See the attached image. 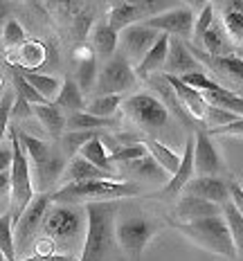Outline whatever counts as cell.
Instances as JSON below:
<instances>
[{
	"mask_svg": "<svg viewBox=\"0 0 243 261\" xmlns=\"http://www.w3.org/2000/svg\"><path fill=\"white\" fill-rule=\"evenodd\" d=\"M18 72L25 77V81L32 86L43 99L50 104L52 99H57L59 90H61V84L57 77H50V74H41V72H34V70H27V68H18Z\"/></svg>",
	"mask_w": 243,
	"mask_h": 261,
	"instance_id": "obj_25",
	"label": "cell"
},
{
	"mask_svg": "<svg viewBox=\"0 0 243 261\" xmlns=\"http://www.w3.org/2000/svg\"><path fill=\"white\" fill-rule=\"evenodd\" d=\"M120 106H122L120 95H101V97H95L90 104H86V113L95 117H115Z\"/></svg>",
	"mask_w": 243,
	"mask_h": 261,
	"instance_id": "obj_35",
	"label": "cell"
},
{
	"mask_svg": "<svg viewBox=\"0 0 243 261\" xmlns=\"http://www.w3.org/2000/svg\"><path fill=\"white\" fill-rule=\"evenodd\" d=\"M135 84V70L133 65L122 57L115 54L113 59H108L106 65L99 70L95 81V90L101 95H120V92L128 90Z\"/></svg>",
	"mask_w": 243,
	"mask_h": 261,
	"instance_id": "obj_9",
	"label": "cell"
},
{
	"mask_svg": "<svg viewBox=\"0 0 243 261\" xmlns=\"http://www.w3.org/2000/svg\"><path fill=\"white\" fill-rule=\"evenodd\" d=\"M74 81H77L81 92H90L95 88V81H97V59L95 57L86 59V61H79V70H77Z\"/></svg>",
	"mask_w": 243,
	"mask_h": 261,
	"instance_id": "obj_37",
	"label": "cell"
},
{
	"mask_svg": "<svg viewBox=\"0 0 243 261\" xmlns=\"http://www.w3.org/2000/svg\"><path fill=\"white\" fill-rule=\"evenodd\" d=\"M221 155L214 149L212 140L205 130H198L194 135V169L198 176H216L221 171Z\"/></svg>",
	"mask_w": 243,
	"mask_h": 261,
	"instance_id": "obj_16",
	"label": "cell"
},
{
	"mask_svg": "<svg viewBox=\"0 0 243 261\" xmlns=\"http://www.w3.org/2000/svg\"><path fill=\"white\" fill-rule=\"evenodd\" d=\"M93 138H97V130H70V133L61 135V153L72 155Z\"/></svg>",
	"mask_w": 243,
	"mask_h": 261,
	"instance_id": "obj_38",
	"label": "cell"
},
{
	"mask_svg": "<svg viewBox=\"0 0 243 261\" xmlns=\"http://www.w3.org/2000/svg\"><path fill=\"white\" fill-rule=\"evenodd\" d=\"M0 252L7 261H16V248H14V221L12 214L0 216Z\"/></svg>",
	"mask_w": 243,
	"mask_h": 261,
	"instance_id": "obj_36",
	"label": "cell"
},
{
	"mask_svg": "<svg viewBox=\"0 0 243 261\" xmlns=\"http://www.w3.org/2000/svg\"><path fill=\"white\" fill-rule=\"evenodd\" d=\"M0 34H3V43L7 47H14V45L25 43V30H23V25H20L18 20H7Z\"/></svg>",
	"mask_w": 243,
	"mask_h": 261,
	"instance_id": "obj_41",
	"label": "cell"
},
{
	"mask_svg": "<svg viewBox=\"0 0 243 261\" xmlns=\"http://www.w3.org/2000/svg\"><path fill=\"white\" fill-rule=\"evenodd\" d=\"M165 81L174 88L176 97L180 99V104H185V108L192 113L194 117H203L205 108H207V101L203 99V95L198 90H194L192 86H187L185 81H180L178 77H171V74H165Z\"/></svg>",
	"mask_w": 243,
	"mask_h": 261,
	"instance_id": "obj_20",
	"label": "cell"
},
{
	"mask_svg": "<svg viewBox=\"0 0 243 261\" xmlns=\"http://www.w3.org/2000/svg\"><path fill=\"white\" fill-rule=\"evenodd\" d=\"M0 261H7V259H5V254H3V252H0Z\"/></svg>",
	"mask_w": 243,
	"mask_h": 261,
	"instance_id": "obj_53",
	"label": "cell"
},
{
	"mask_svg": "<svg viewBox=\"0 0 243 261\" xmlns=\"http://www.w3.org/2000/svg\"><path fill=\"white\" fill-rule=\"evenodd\" d=\"M142 144L147 146V153L153 158V160L158 162L169 176H174V173L178 171V167H180V155H178L176 151H171L169 146H165L162 142H158V140H153V138H144Z\"/></svg>",
	"mask_w": 243,
	"mask_h": 261,
	"instance_id": "obj_26",
	"label": "cell"
},
{
	"mask_svg": "<svg viewBox=\"0 0 243 261\" xmlns=\"http://www.w3.org/2000/svg\"><path fill=\"white\" fill-rule=\"evenodd\" d=\"M176 214L180 223H194V221H201V219H209V216H219L221 207L209 200L196 198V196H185L178 200L176 205Z\"/></svg>",
	"mask_w": 243,
	"mask_h": 261,
	"instance_id": "obj_18",
	"label": "cell"
},
{
	"mask_svg": "<svg viewBox=\"0 0 243 261\" xmlns=\"http://www.w3.org/2000/svg\"><path fill=\"white\" fill-rule=\"evenodd\" d=\"M207 135H243V117H236L234 122L225 124V126H216L205 130Z\"/></svg>",
	"mask_w": 243,
	"mask_h": 261,
	"instance_id": "obj_45",
	"label": "cell"
},
{
	"mask_svg": "<svg viewBox=\"0 0 243 261\" xmlns=\"http://www.w3.org/2000/svg\"><path fill=\"white\" fill-rule=\"evenodd\" d=\"M155 234V223L144 219V216H133V219H124L115 225V239L122 252L131 261H140L144 248Z\"/></svg>",
	"mask_w": 243,
	"mask_h": 261,
	"instance_id": "obj_7",
	"label": "cell"
},
{
	"mask_svg": "<svg viewBox=\"0 0 243 261\" xmlns=\"http://www.w3.org/2000/svg\"><path fill=\"white\" fill-rule=\"evenodd\" d=\"M63 169H66V158L59 149L52 151L45 160L34 162V176H32V185L36 187L39 194H47L54 187V182L61 180Z\"/></svg>",
	"mask_w": 243,
	"mask_h": 261,
	"instance_id": "obj_15",
	"label": "cell"
},
{
	"mask_svg": "<svg viewBox=\"0 0 243 261\" xmlns=\"http://www.w3.org/2000/svg\"><path fill=\"white\" fill-rule=\"evenodd\" d=\"M54 106L61 108V111H66L68 115L86 111L84 92L79 90V86H77V81H74V77H66V79H63L61 90H59L57 99H54Z\"/></svg>",
	"mask_w": 243,
	"mask_h": 261,
	"instance_id": "obj_23",
	"label": "cell"
},
{
	"mask_svg": "<svg viewBox=\"0 0 243 261\" xmlns=\"http://www.w3.org/2000/svg\"><path fill=\"white\" fill-rule=\"evenodd\" d=\"M147 155V146L142 142H135V144H128V146H122V149H117L115 153H111V162H122V165H128V162L133 160H140V158Z\"/></svg>",
	"mask_w": 243,
	"mask_h": 261,
	"instance_id": "obj_40",
	"label": "cell"
},
{
	"mask_svg": "<svg viewBox=\"0 0 243 261\" xmlns=\"http://www.w3.org/2000/svg\"><path fill=\"white\" fill-rule=\"evenodd\" d=\"M203 47L207 57H230V36L212 25L203 36Z\"/></svg>",
	"mask_w": 243,
	"mask_h": 261,
	"instance_id": "obj_33",
	"label": "cell"
},
{
	"mask_svg": "<svg viewBox=\"0 0 243 261\" xmlns=\"http://www.w3.org/2000/svg\"><path fill=\"white\" fill-rule=\"evenodd\" d=\"M162 70H165V74H171V77H187V74L203 72V65L185 45V41L178 39V36H171L169 52H167V61L162 65Z\"/></svg>",
	"mask_w": 243,
	"mask_h": 261,
	"instance_id": "obj_13",
	"label": "cell"
},
{
	"mask_svg": "<svg viewBox=\"0 0 243 261\" xmlns=\"http://www.w3.org/2000/svg\"><path fill=\"white\" fill-rule=\"evenodd\" d=\"M79 155H81V158H86V160H88L90 165H95L97 169L113 173V169H111L113 162H111V158H108L106 149H104L101 135H97V138H93L90 142H86L84 146H81V149H79Z\"/></svg>",
	"mask_w": 243,
	"mask_h": 261,
	"instance_id": "obj_32",
	"label": "cell"
},
{
	"mask_svg": "<svg viewBox=\"0 0 243 261\" xmlns=\"http://www.w3.org/2000/svg\"><path fill=\"white\" fill-rule=\"evenodd\" d=\"M169 34H160L158 41L153 43V47L147 52V57L138 63L135 68V77H149L155 70H162V65L167 61V52H169Z\"/></svg>",
	"mask_w": 243,
	"mask_h": 261,
	"instance_id": "obj_22",
	"label": "cell"
},
{
	"mask_svg": "<svg viewBox=\"0 0 243 261\" xmlns=\"http://www.w3.org/2000/svg\"><path fill=\"white\" fill-rule=\"evenodd\" d=\"M169 5L167 3H113L111 5V12H108V20L106 23L111 25V30H115L120 34L122 30L131 25H138V20H147L151 12H167Z\"/></svg>",
	"mask_w": 243,
	"mask_h": 261,
	"instance_id": "obj_11",
	"label": "cell"
},
{
	"mask_svg": "<svg viewBox=\"0 0 243 261\" xmlns=\"http://www.w3.org/2000/svg\"><path fill=\"white\" fill-rule=\"evenodd\" d=\"M9 144H12V169H9V180H12V221L23 216L27 205L34 200V185H32V171H30V160L25 155V149L20 146L16 138V128L9 130Z\"/></svg>",
	"mask_w": 243,
	"mask_h": 261,
	"instance_id": "obj_4",
	"label": "cell"
},
{
	"mask_svg": "<svg viewBox=\"0 0 243 261\" xmlns=\"http://www.w3.org/2000/svg\"><path fill=\"white\" fill-rule=\"evenodd\" d=\"M23 261H77L72 254H59V252H52V254H34L32 259H23Z\"/></svg>",
	"mask_w": 243,
	"mask_h": 261,
	"instance_id": "obj_49",
	"label": "cell"
},
{
	"mask_svg": "<svg viewBox=\"0 0 243 261\" xmlns=\"http://www.w3.org/2000/svg\"><path fill=\"white\" fill-rule=\"evenodd\" d=\"M12 79H14V88H16V92H18L20 97H23V99L27 101V104H32V106H39V104H47L45 99H43V97L39 95V92H36L34 88H32L30 84H27L25 81V77L23 74L18 72V70L14 68V74H12Z\"/></svg>",
	"mask_w": 243,
	"mask_h": 261,
	"instance_id": "obj_39",
	"label": "cell"
},
{
	"mask_svg": "<svg viewBox=\"0 0 243 261\" xmlns=\"http://www.w3.org/2000/svg\"><path fill=\"white\" fill-rule=\"evenodd\" d=\"M122 108L135 124L144 128H162L167 124V106L151 92H138L122 101Z\"/></svg>",
	"mask_w": 243,
	"mask_h": 261,
	"instance_id": "obj_8",
	"label": "cell"
},
{
	"mask_svg": "<svg viewBox=\"0 0 243 261\" xmlns=\"http://www.w3.org/2000/svg\"><path fill=\"white\" fill-rule=\"evenodd\" d=\"M9 169H12V144H0V173H7Z\"/></svg>",
	"mask_w": 243,
	"mask_h": 261,
	"instance_id": "obj_48",
	"label": "cell"
},
{
	"mask_svg": "<svg viewBox=\"0 0 243 261\" xmlns=\"http://www.w3.org/2000/svg\"><path fill=\"white\" fill-rule=\"evenodd\" d=\"M88 30H90V20H88V16L81 14V16H79V23H77V39H84L86 32H88Z\"/></svg>",
	"mask_w": 243,
	"mask_h": 261,
	"instance_id": "obj_50",
	"label": "cell"
},
{
	"mask_svg": "<svg viewBox=\"0 0 243 261\" xmlns=\"http://www.w3.org/2000/svg\"><path fill=\"white\" fill-rule=\"evenodd\" d=\"M223 25L230 41H243V3L223 5Z\"/></svg>",
	"mask_w": 243,
	"mask_h": 261,
	"instance_id": "obj_30",
	"label": "cell"
},
{
	"mask_svg": "<svg viewBox=\"0 0 243 261\" xmlns=\"http://www.w3.org/2000/svg\"><path fill=\"white\" fill-rule=\"evenodd\" d=\"M194 173H196V169H194V138H189L187 144H185V153L180 158V167H178V171L169 178V182L162 187V192L165 194H180L182 187L194 178Z\"/></svg>",
	"mask_w": 243,
	"mask_h": 261,
	"instance_id": "obj_21",
	"label": "cell"
},
{
	"mask_svg": "<svg viewBox=\"0 0 243 261\" xmlns=\"http://www.w3.org/2000/svg\"><path fill=\"white\" fill-rule=\"evenodd\" d=\"M66 126L70 130H99V128H113L117 126L115 117H95L88 115L86 111L81 113H72L66 117Z\"/></svg>",
	"mask_w": 243,
	"mask_h": 261,
	"instance_id": "obj_29",
	"label": "cell"
},
{
	"mask_svg": "<svg viewBox=\"0 0 243 261\" xmlns=\"http://www.w3.org/2000/svg\"><path fill=\"white\" fill-rule=\"evenodd\" d=\"M203 117H205V122L212 124V128H216V126H225V124H230V122H234V119H236V115H232L230 111H223V108L212 106V104H207Z\"/></svg>",
	"mask_w": 243,
	"mask_h": 261,
	"instance_id": "obj_42",
	"label": "cell"
},
{
	"mask_svg": "<svg viewBox=\"0 0 243 261\" xmlns=\"http://www.w3.org/2000/svg\"><path fill=\"white\" fill-rule=\"evenodd\" d=\"M12 113L16 117H27V115H32V104H27L23 97L18 95L14 99V104H12Z\"/></svg>",
	"mask_w": 243,
	"mask_h": 261,
	"instance_id": "obj_47",
	"label": "cell"
},
{
	"mask_svg": "<svg viewBox=\"0 0 243 261\" xmlns=\"http://www.w3.org/2000/svg\"><path fill=\"white\" fill-rule=\"evenodd\" d=\"M12 104H14V95L12 92H5L3 99H0V144H3L5 130L9 126V117H12Z\"/></svg>",
	"mask_w": 243,
	"mask_h": 261,
	"instance_id": "obj_44",
	"label": "cell"
},
{
	"mask_svg": "<svg viewBox=\"0 0 243 261\" xmlns=\"http://www.w3.org/2000/svg\"><path fill=\"white\" fill-rule=\"evenodd\" d=\"M115 200H99L86 205V237L77 261H115Z\"/></svg>",
	"mask_w": 243,
	"mask_h": 261,
	"instance_id": "obj_1",
	"label": "cell"
},
{
	"mask_svg": "<svg viewBox=\"0 0 243 261\" xmlns=\"http://www.w3.org/2000/svg\"><path fill=\"white\" fill-rule=\"evenodd\" d=\"M194 12L185 5H178V7H171L162 14L149 16L142 25L151 27V30L160 32V34H169V36H178V39H187L189 34H194Z\"/></svg>",
	"mask_w": 243,
	"mask_h": 261,
	"instance_id": "obj_10",
	"label": "cell"
},
{
	"mask_svg": "<svg viewBox=\"0 0 243 261\" xmlns=\"http://www.w3.org/2000/svg\"><path fill=\"white\" fill-rule=\"evenodd\" d=\"M212 23H214V7L207 3V5L203 7V12L198 14V20L194 23V36H196L198 41H203L205 32L212 27Z\"/></svg>",
	"mask_w": 243,
	"mask_h": 261,
	"instance_id": "obj_43",
	"label": "cell"
},
{
	"mask_svg": "<svg viewBox=\"0 0 243 261\" xmlns=\"http://www.w3.org/2000/svg\"><path fill=\"white\" fill-rule=\"evenodd\" d=\"M140 194V185L126 180H86V182H70L63 185L59 192L50 194L52 203L57 205H74L81 200L99 203V200H117Z\"/></svg>",
	"mask_w": 243,
	"mask_h": 261,
	"instance_id": "obj_2",
	"label": "cell"
},
{
	"mask_svg": "<svg viewBox=\"0 0 243 261\" xmlns=\"http://www.w3.org/2000/svg\"><path fill=\"white\" fill-rule=\"evenodd\" d=\"M158 36H160V32L138 23V25L126 27V30H122L120 34H117V45H122V50H124L122 57L126 59L128 63L138 65L144 57H147V52L153 47V43L158 41Z\"/></svg>",
	"mask_w": 243,
	"mask_h": 261,
	"instance_id": "obj_12",
	"label": "cell"
},
{
	"mask_svg": "<svg viewBox=\"0 0 243 261\" xmlns=\"http://www.w3.org/2000/svg\"><path fill=\"white\" fill-rule=\"evenodd\" d=\"M61 180L66 185H70V182H86V180H115V173L97 169V167L90 165L86 158L77 155L66 165Z\"/></svg>",
	"mask_w": 243,
	"mask_h": 261,
	"instance_id": "obj_17",
	"label": "cell"
},
{
	"mask_svg": "<svg viewBox=\"0 0 243 261\" xmlns=\"http://www.w3.org/2000/svg\"><path fill=\"white\" fill-rule=\"evenodd\" d=\"M93 47L99 57H104L106 61L108 59L115 57V50H117V32L111 30V25L106 20H99L95 27H93Z\"/></svg>",
	"mask_w": 243,
	"mask_h": 261,
	"instance_id": "obj_27",
	"label": "cell"
},
{
	"mask_svg": "<svg viewBox=\"0 0 243 261\" xmlns=\"http://www.w3.org/2000/svg\"><path fill=\"white\" fill-rule=\"evenodd\" d=\"M52 205L50 194H41L27 205V210L23 212L18 221L14 225V248H16V257L25 254L30 248H34L36 243V232L41 230L43 219H45L47 210Z\"/></svg>",
	"mask_w": 243,
	"mask_h": 261,
	"instance_id": "obj_6",
	"label": "cell"
},
{
	"mask_svg": "<svg viewBox=\"0 0 243 261\" xmlns=\"http://www.w3.org/2000/svg\"><path fill=\"white\" fill-rule=\"evenodd\" d=\"M3 18H5V5H0V23H3Z\"/></svg>",
	"mask_w": 243,
	"mask_h": 261,
	"instance_id": "obj_52",
	"label": "cell"
},
{
	"mask_svg": "<svg viewBox=\"0 0 243 261\" xmlns=\"http://www.w3.org/2000/svg\"><path fill=\"white\" fill-rule=\"evenodd\" d=\"M41 230L54 243H68L86 232V221L74 205L52 203V207L47 210L45 219H43Z\"/></svg>",
	"mask_w": 243,
	"mask_h": 261,
	"instance_id": "obj_5",
	"label": "cell"
},
{
	"mask_svg": "<svg viewBox=\"0 0 243 261\" xmlns=\"http://www.w3.org/2000/svg\"><path fill=\"white\" fill-rule=\"evenodd\" d=\"M194 57H196L198 61H205L214 72L228 77L232 84H236V88L243 92V59L241 57H234V54H230V57H207V54H203V52H196Z\"/></svg>",
	"mask_w": 243,
	"mask_h": 261,
	"instance_id": "obj_19",
	"label": "cell"
},
{
	"mask_svg": "<svg viewBox=\"0 0 243 261\" xmlns=\"http://www.w3.org/2000/svg\"><path fill=\"white\" fill-rule=\"evenodd\" d=\"M203 99L212 106H219L223 111H230L232 115L236 117H243V95H236L228 88H219V90H212V92H201Z\"/></svg>",
	"mask_w": 243,
	"mask_h": 261,
	"instance_id": "obj_28",
	"label": "cell"
},
{
	"mask_svg": "<svg viewBox=\"0 0 243 261\" xmlns=\"http://www.w3.org/2000/svg\"><path fill=\"white\" fill-rule=\"evenodd\" d=\"M178 230L185 237L192 239L194 243H198L201 248L209 250V252H214V254H221V257H225V259L239 257L223 214L194 221V223H178Z\"/></svg>",
	"mask_w": 243,
	"mask_h": 261,
	"instance_id": "obj_3",
	"label": "cell"
},
{
	"mask_svg": "<svg viewBox=\"0 0 243 261\" xmlns=\"http://www.w3.org/2000/svg\"><path fill=\"white\" fill-rule=\"evenodd\" d=\"M32 115L39 117L43 128H45L54 140H61L63 128H66V115H63L61 108H57L54 104H39V106H32Z\"/></svg>",
	"mask_w": 243,
	"mask_h": 261,
	"instance_id": "obj_24",
	"label": "cell"
},
{
	"mask_svg": "<svg viewBox=\"0 0 243 261\" xmlns=\"http://www.w3.org/2000/svg\"><path fill=\"white\" fill-rule=\"evenodd\" d=\"M228 192H230V198H232V205L241 212L243 216V187L239 182H230L228 185Z\"/></svg>",
	"mask_w": 243,
	"mask_h": 261,
	"instance_id": "obj_46",
	"label": "cell"
},
{
	"mask_svg": "<svg viewBox=\"0 0 243 261\" xmlns=\"http://www.w3.org/2000/svg\"><path fill=\"white\" fill-rule=\"evenodd\" d=\"M223 219L230 227V234H232V241H234L236 254H243V216H241V212L236 210L232 203H225L223 205Z\"/></svg>",
	"mask_w": 243,
	"mask_h": 261,
	"instance_id": "obj_34",
	"label": "cell"
},
{
	"mask_svg": "<svg viewBox=\"0 0 243 261\" xmlns=\"http://www.w3.org/2000/svg\"><path fill=\"white\" fill-rule=\"evenodd\" d=\"M180 194L209 200V203L219 205V207H223L225 203H230L228 185L221 180V178H216V176H194L192 180L182 187Z\"/></svg>",
	"mask_w": 243,
	"mask_h": 261,
	"instance_id": "obj_14",
	"label": "cell"
},
{
	"mask_svg": "<svg viewBox=\"0 0 243 261\" xmlns=\"http://www.w3.org/2000/svg\"><path fill=\"white\" fill-rule=\"evenodd\" d=\"M128 169H131V173H135V176L147 178V180H155V182H169V178H171L149 153L144 158H140V160L128 162Z\"/></svg>",
	"mask_w": 243,
	"mask_h": 261,
	"instance_id": "obj_31",
	"label": "cell"
},
{
	"mask_svg": "<svg viewBox=\"0 0 243 261\" xmlns=\"http://www.w3.org/2000/svg\"><path fill=\"white\" fill-rule=\"evenodd\" d=\"M12 192V180H9V171L0 173V196H7Z\"/></svg>",
	"mask_w": 243,
	"mask_h": 261,
	"instance_id": "obj_51",
	"label": "cell"
}]
</instances>
